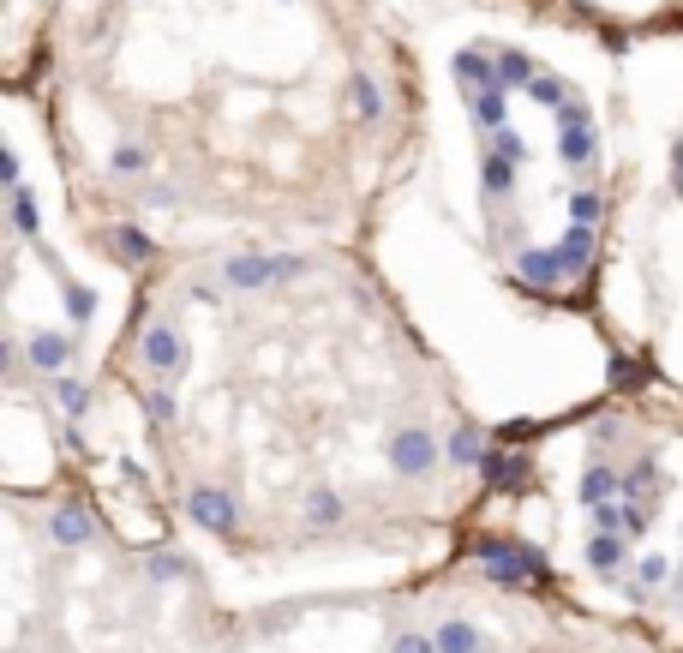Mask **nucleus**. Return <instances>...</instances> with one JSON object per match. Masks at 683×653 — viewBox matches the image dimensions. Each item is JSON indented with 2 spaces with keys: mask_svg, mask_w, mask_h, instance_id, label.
<instances>
[{
  "mask_svg": "<svg viewBox=\"0 0 683 653\" xmlns=\"http://www.w3.org/2000/svg\"><path fill=\"white\" fill-rule=\"evenodd\" d=\"M570 216H582V222H594V216H600V198H594V192H582V198L570 204Z\"/></svg>",
  "mask_w": 683,
  "mask_h": 653,
  "instance_id": "f3484780",
  "label": "nucleus"
},
{
  "mask_svg": "<svg viewBox=\"0 0 683 653\" xmlns=\"http://www.w3.org/2000/svg\"><path fill=\"white\" fill-rule=\"evenodd\" d=\"M456 456H462V462H474V456H480V432H474V426H462V432H456Z\"/></svg>",
  "mask_w": 683,
  "mask_h": 653,
  "instance_id": "ddd939ff",
  "label": "nucleus"
},
{
  "mask_svg": "<svg viewBox=\"0 0 683 653\" xmlns=\"http://www.w3.org/2000/svg\"><path fill=\"white\" fill-rule=\"evenodd\" d=\"M186 510H192V522H204L210 534H228V528H234V504H228L222 492H210V486H198V492L186 498Z\"/></svg>",
  "mask_w": 683,
  "mask_h": 653,
  "instance_id": "7ed1b4c3",
  "label": "nucleus"
},
{
  "mask_svg": "<svg viewBox=\"0 0 683 653\" xmlns=\"http://www.w3.org/2000/svg\"><path fill=\"white\" fill-rule=\"evenodd\" d=\"M300 264L294 258H234L228 264V282H240V288H258L264 276H294Z\"/></svg>",
  "mask_w": 683,
  "mask_h": 653,
  "instance_id": "20e7f679",
  "label": "nucleus"
},
{
  "mask_svg": "<svg viewBox=\"0 0 683 653\" xmlns=\"http://www.w3.org/2000/svg\"><path fill=\"white\" fill-rule=\"evenodd\" d=\"M312 516H318V522H342V504H336L330 492H318V498H312Z\"/></svg>",
  "mask_w": 683,
  "mask_h": 653,
  "instance_id": "4468645a",
  "label": "nucleus"
},
{
  "mask_svg": "<svg viewBox=\"0 0 683 653\" xmlns=\"http://www.w3.org/2000/svg\"><path fill=\"white\" fill-rule=\"evenodd\" d=\"M174 360H180V342H174V330H150V336H144V366H156V372H174Z\"/></svg>",
  "mask_w": 683,
  "mask_h": 653,
  "instance_id": "39448f33",
  "label": "nucleus"
},
{
  "mask_svg": "<svg viewBox=\"0 0 683 653\" xmlns=\"http://www.w3.org/2000/svg\"><path fill=\"white\" fill-rule=\"evenodd\" d=\"M30 360H36L42 372L60 366V360H66V336H36V342H30Z\"/></svg>",
  "mask_w": 683,
  "mask_h": 653,
  "instance_id": "6e6552de",
  "label": "nucleus"
},
{
  "mask_svg": "<svg viewBox=\"0 0 683 653\" xmlns=\"http://www.w3.org/2000/svg\"><path fill=\"white\" fill-rule=\"evenodd\" d=\"M120 252H126V258H150V240H144L138 228H120Z\"/></svg>",
  "mask_w": 683,
  "mask_h": 653,
  "instance_id": "f8f14e48",
  "label": "nucleus"
},
{
  "mask_svg": "<svg viewBox=\"0 0 683 653\" xmlns=\"http://www.w3.org/2000/svg\"><path fill=\"white\" fill-rule=\"evenodd\" d=\"M588 558H594V570H618V564H624V546H618V534H600Z\"/></svg>",
  "mask_w": 683,
  "mask_h": 653,
  "instance_id": "9d476101",
  "label": "nucleus"
},
{
  "mask_svg": "<svg viewBox=\"0 0 683 653\" xmlns=\"http://www.w3.org/2000/svg\"><path fill=\"white\" fill-rule=\"evenodd\" d=\"M396 653H438V642H426V636H402Z\"/></svg>",
  "mask_w": 683,
  "mask_h": 653,
  "instance_id": "a211bd4d",
  "label": "nucleus"
},
{
  "mask_svg": "<svg viewBox=\"0 0 683 653\" xmlns=\"http://www.w3.org/2000/svg\"><path fill=\"white\" fill-rule=\"evenodd\" d=\"M390 462H396L402 474H432V462H438V444H432V432H420V426L396 432V438H390Z\"/></svg>",
  "mask_w": 683,
  "mask_h": 653,
  "instance_id": "f257e3e1",
  "label": "nucleus"
},
{
  "mask_svg": "<svg viewBox=\"0 0 683 653\" xmlns=\"http://www.w3.org/2000/svg\"><path fill=\"white\" fill-rule=\"evenodd\" d=\"M564 156H570V162H588V156H594V132H588L582 114H564Z\"/></svg>",
  "mask_w": 683,
  "mask_h": 653,
  "instance_id": "423d86ee",
  "label": "nucleus"
},
{
  "mask_svg": "<svg viewBox=\"0 0 683 653\" xmlns=\"http://www.w3.org/2000/svg\"><path fill=\"white\" fill-rule=\"evenodd\" d=\"M678 588H683V576H678Z\"/></svg>",
  "mask_w": 683,
  "mask_h": 653,
  "instance_id": "aec40b11",
  "label": "nucleus"
},
{
  "mask_svg": "<svg viewBox=\"0 0 683 653\" xmlns=\"http://www.w3.org/2000/svg\"><path fill=\"white\" fill-rule=\"evenodd\" d=\"M354 108H360V114H378V96H372L366 78H354Z\"/></svg>",
  "mask_w": 683,
  "mask_h": 653,
  "instance_id": "2eb2a0df",
  "label": "nucleus"
},
{
  "mask_svg": "<svg viewBox=\"0 0 683 653\" xmlns=\"http://www.w3.org/2000/svg\"><path fill=\"white\" fill-rule=\"evenodd\" d=\"M612 486H618L612 474H588V480H582V504H606V492H612Z\"/></svg>",
  "mask_w": 683,
  "mask_h": 653,
  "instance_id": "9b49d317",
  "label": "nucleus"
},
{
  "mask_svg": "<svg viewBox=\"0 0 683 653\" xmlns=\"http://www.w3.org/2000/svg\"><path fill=\"white\" fill-rule=\"evenodd\" d=\"M60 402H66V408H84V384L66 378V384H60Z\"/></svg>",
  "mask_w": 683,
  "mask_h": 653,
  "instance_id": "6ab92c4d",
  "label": "nucleus"
},
{
  "mask_svg": "<svg viewBox=\"0 0 683 653\" xmlns=\"http://www.w3.org/2000/svg\"><path fill=\"white\" fill-rule=\"evenodd\" d=\"M54 540H66V546H84V540H90V528H84V516H78V510H66V516H54Z\"/></svg>",
  "mask_w": 683,
  "mask_h": 653,
  "instance_id": "1a4fd4ad",
  "label": "nucleus"
},
{
  "mask_svg": "<svg viewBox=\"0 0 683 653\" xmlns=\"http://www.w3.org/2000/svg\"><path fill=\"white\" fill-rule=\"evenodd\" d=\"M666 576H672V564H666V558H648V564H642V582H648V588H660Z\"/></svg>",
  "mask_w": 683,
  "mask_h": 653,
  "instance_id": "dca6fc26",
  "label": "nucleus"
},
{
  "mask_svg": "<svg viewBox=\"0 0 683 653\" xmlns=\"http://www.w3.org/2000/svg\"><path fill=\"white\" fill-rule=\"evenodd\" d=\"M480 564H492V582H528L546 576V564L534 552H510V546H480Z\"/></svg>",
  "mask_w": 683,
  "mask_h": 653,
  "instance_id": "f03ea898",
  "label": "nucleus"
},
{
  "mask_svg": "<svg viewBox=\"0 0 683 653\" xmlns=\"http://www.w3.org/2000/svg\"><path fill=\"white\" fill-rule=\"evenodd\" d=\"M438 653H480V636L468 624H444L438 630Z\"/></svg>",
  "mask_w": 683,
  "mask_h": 653,
  "instance_id": "0eeeda50",
  "label": "nucleus"
}]
</instances>
